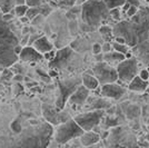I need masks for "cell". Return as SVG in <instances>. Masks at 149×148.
Masks as SVG:
<instances>
[{
  "label": "cell",
  "instance_id": "obj_1",
  "mask_svg": "<svg viewBox=\"0 0 149 148\" xmlns=\"http://www.w3.org/2000/svg\"><path fill=\"white\" fill-rule=\"evenodd\" d=\"M19 43L17 36L15 35L7 21L0 19V66L10 67L19 59V56L15 52V47Z\"/></svg>",
  "mask_w": 149,
  "mask_h": 148
},
{
  "label": "cell",
  "instance_id": "obj_2",
  "mask_svg": "<svg viewBox=\"0 0 149 148\" xmlns=\"http://www.w3.org/2000/svg\"><path fill=\"white\" fill-rule=\"evenodd\" d=\"M54 134L52 125L47 123H42L40 125L31 126L30 128L26 129V131L20 137L19 146H39V147H46L51 136Z\"/></svg>",
  "mask_w": 149,
  "mask_h": 148
},
{
  "label": "cell",
  "instance_id": "obj_3",
  "mask_svg": "<svg viewBox=\"0 0 149 148\" xmlns=\"http://www.w3.org/2000/svg\"><path fill=\"white\" fill-rule=\"evenodd\" d=\"M110 16V10L102 0H87L81 8V18L86 25L93 28L100 25Z\"/></svg>",
  "mask_w": 149,
  "mask_h": 148
},
{
  "label": "cell",
  "instance_id": "obj_4",
  "mask_svg": "<svg viewBox=\"0 0 149 148\" xmlns=\"http://www.w3.org/2000/svg\"><path fill=\"white\" fill-rule=\"evenodd\" d=\"M85 130L79 126V124L74 120V118H70L65 123L58 125L55 131V140L60 145L67 144L74 139L79 138Z\"/></svg>",
  "mask_w": 149,
  "mask_h": 148
},
{
  "label": "cell",
  "instance_id": "obj_5",
  "mask_svg": "<svg viewBox=\"0 0 149 148\" xmlns=\"http://www.w3.org/2000/svg\"><path fill=\"white\" fill-rule=\"evenodd\" d=\"M117 73H118V82L128 87L130 82L137 75L139 74V61L136 57L126 58L121 62H119L116 66Z\"/></svg>",
  "mask_w": 149,
  "mask_h": 148
},
{
  "label": "cell",
  "instance_id": "obj_6",
  "mask_svg": "<svg viewBox=\"0 0 149 148\" xmlns=\"http://www.w3.org/2000/svg\"><path fill=\"white\" fill-rule=\"evenodd\" d=\"M105 110L104 109H93L87 110L86 112L79 114L74 117V120L79 124L82 129L93 130L100 125L101 120L105 118Z\"/></svg>",
  "mask_w": 149,
  "mask_h": 148
},
{
  "label": "cell",
  "instance_id": "obj_7",
  "mask_svg": "<svg viewBox=\"0 0 149 148\" xmlns=\"http://www.w3.org/2000/svg\"><path fill=\"white\" fill-rule=\"evenodd\" d=\"M93 74L97 77L100 85H105L109 82H115L118 80L117 69L107 61H98L93 68Z\"/></svg>",
  "mask_w": 149,
  "mask_h": 148
},
{
  "label": "cell",
  "instance_id": "obj_8",
  "mask_svg": "<svg viewBox=\"0 0 149 148\" xmlns=\"http://www.w3.org/2000/svg\"><path fill=\"white\" fill-rule=\"evenodd\" d=\"M42 115L46 121L51 124L52 126H58L59 124L65 123L66 120L70 119L68 115H66V112H63L62 109L58 107L44 104L42 105Z\"/></svg>",
  "mask_w": 149,
  "mask_h": 148
},
{
  "label": "cell",
  "instance_id": "obj_9",
  "mask_svg": "<svg viewBox=\"0 0 149 148\" xmlns=\"http://www.w3.org/2000/svg\"><path fill=\"white\" fill-rule=\"evenodd\" d=\"M127 88H128V87L119 84L118 81L109 82V84L101 85L100 95H101L102 97H106V98H108V99L120 100V99L126 95V93H127Z\"/></svg>",
  "mask_w": 149,
  "mask_h": 148
},
{
  "label": "cell",
  "instance_id": "obj_10",
  "mask_svg": "<svg viewBox=\"0 0 149 148\" xmlns=\"http://www.w3.org/2000/svg\"><path fill=\"white\" fill-rule=\"evenodd\" d=\"M80 85V81L79 80H74V79H69V80L61 81L59 84V98L57 99V107L63 109L65 105H66V101H68L69 97L71 96V94L74 93V90L77 89V87Z\"/></svg>",
  "mask_w": 149,
  "mask_h": 148
},
{
  "label": "cell",
  "instance_id": "obj_11",
  "mask_svg": "<svg viewBox=\"0 0 149 148\" xmlns=\"http://www.w3.org/2000/svg\"><path fill=\"white\" fill-rule=\"evenodd\" d=\"M89 95H90V90L85 85L80 84L69 97V104L74 107H82L86 105L87 100L89 99Z\"/></svg>",
  "mask_w": 149,
  "mask_h": 148
},
{
  "label": "cell",
  "instance_id": "obj_12",
  "mask_svg": "<svg viewBox=\"0 0 149 148\" xmlns=\"http://www.w3.org/2000/svg\"><path fill=\"white\" fill-rule=\"evenodd\" d=\"M19 59L26 62H38L44 59V54L38 51L33 46H24L21 54L19 55Z\"/></svg>",
  "mask_w": 149,
  "mask_h": 148
},
{
  "label": "cell",
  "instance_id": "obj_13",
  "mask_svg": "<svg viewBox=\"0 0 149 148\" xmlns=\"http://www.w3.org/2000/svg\"><path fill=\"white\" fill-rule=\"evenodd\" d=\"M71 56H72V49L70 47H65V48H62V49H60L57 52L55 58L50 62V65L52 67H56V69L57 67L58 68L65 67L68 64L69 60H70V57Z\"/></svg>",
  "mask_w": 149,
  "mask_h": 148
},
{
  "label": "cell",
  "instance_id": "obj_14",
  "mask_svg": "<svg viewBox=\"0 0 149 148\" xmlns=\"http://www.w3.org/2000/svg\"><path fill=\"white\" fill-rule=\"evenodd\" d=\"M148 88H149V80H143L139 75H137L136 77L128 84V89L130 91H134V93L143 94Z\"/></svg>",
  "mask_w": 149,
  "mask_h": 148
},
{
  "label": "cell",
  "instance_id": "obj_15",
  "mask_svg": "<svg viewBox=\"0 0 149 148\" xmlns=\"http://www.w3.org/2000/svg\"><path fill=\"white\" fill-rule=\"evenodd\" d=\"M79 140H80L81 146H85V147L93 146V145H96L97 142H99L100 135L95 130H86L79 137Z\"/></svg>",
  "mask_w": 149,
  "mask_h": 148
},
{
  "label": "cell",
  "instance_id": "obj_16",
  "mask_svg": "<svg viewBox=\"0 0 149 148\" xmlns=\"http://www.w3.org/2000/svg\"><path fill=\"white\" fill-rule=\"evenodd\" d=\"M32 46H33L38 51H40L41 54H46V52H48V51L54 49L52 43H51L46 36H41V37L37 38V39L33 41Z\"/></svg>",
  "mask_w": 149,
  "mask_h": 148
},
{
  "label": "cell",
  "instance_id": "obj_17",
  "mask_svg": "<svg viewBox=\"0 0 149 148\" xmlns=\"http://www.w3.org/2000/svg\"><path fill=\"white\" fill-rule=\"evenodd\" d=\"M81 84L85 85L89 90H96L100 86V82L97 79V77L93 74H89V73H85V74L82 75V77H81Z\"/></svg>",
  "mask_w": 149,
  "mask_h": 148
},
{
  "label": "cell",
  "instance_id": "obj_18",
  "mask_svg": "<svg viewBox=\"0 0 149 148\" xmlns=\"http://www.w3.org/2000/svg\"><path fill=\"white\" fill-rule=\"evenodd\" d=\"M87 108L88 110H93V109H104V110H106V109L111 108V104L108 100V98H106V97L95 98L89 103Z\"/></svg>",
  "mask_w": 149,
  "mask_h": 148
},
{
  "label": "cell",
  "instance_id": "obj_19",
  "mask_svg": "<svg viewBox=\"0 0 149 148\" xmlns=\"http://www.w3.org/2000/svg\"><path fill=\"white\" fill-rule=\"evenodd\" d=\"M124 59H126V55L125 54H121V52H118L116 50H111L109 52H106L104 54V60L107 61L110 65H118L119 62H121Z\"/></svg>",
  "mask_w": 149,
  "mask_h": 148
},
{
  "label": "cell",
  "instance_id": "obj_20",
  "mask_svg": "<svg viewBox=\"0 0 149 148\" xmlns=\"http://www.w3.org/2000/svg\"><path fill=\"white\" fill-rule=\"evenodd\" d=\"M123 110H124L126 117L128 119H135V118L140 116V107L135 105L132 103H127V105H123Z\"/></svg>",
  "mask_w": 149,
  "mask_h": 148
},
{
  "label": "cell",
  "instance_id": "obj_21",
  "mask_svg": "<svg viewBox=\"0 0 149 148\" xmlns=\"http://www.w3.org/2000/svg\"><path fill=\"white\" fill-rule=\"evenodd\" d=\"M139 46L143 48V50L139 52L140 60H141L143 64H146V65H148L149 66V43H148V40H147V41H143V43H140Z\"/></svg>",
  "mask_w": 149,
  "mask_h": 148
},
{
  "label": "cell",
  "instance_id": "obj_22",
  "mask_svg": "<svg viewBox=\"0 0 149 148\" xmlns=\"http://www.w3.org/2000/svg\"><path fill=\"white\" fill-rule=\"evenodd\" d=\"M112 48L113 50H116V51H118V52H121V54H127L128 51H130V46H128L127 43H117V41H112Z\"/></svg>",
  "mask_w": 149,
  "mask_h": 148
},
{
  "label": "cell",
  "instance_id": "obj_23",
  "mask_svg": "<svg viewBox=\"0 0 149 148\" xmlns=\"http://www.w3.org/2000/svg\"><path fill=\"white\" fill-rule=\"evenodd\" d=\"M105 2V5L109 10H111L113 8H118V7H123L126 0H102Z\"/></svg>",
  "mask_w": 149,
  "mask_h": 148
},
{
  "label": "cell",
  "instance_id": "obj_24",
  "mask_svg": "<svg viewBox=\"0 0 149 148\" xmlns=\"http://www.w3.org/2000/svg\"><path fill=\"white\" fill-rule=\"evenodd\" d=\"M99 32H100V35L105 38V39H108V38H110L112 35H113V30H112V28L111 27H109V26H107V25L100 26Z\"/></svg>",
  "mask_w": 149,
  "mask_h": 148
},
{
  "label": "cell",
  "instance_id": "obj_25",
  "mask_svg": "<svg viewBox=\"0 0 149 148\" xmlns=\"http://www.w3.org/2000/svg\"><path fill=\"white\" fill-rule=\"evenodd\" d=\"M28 8L29 7L27 6V5H17V6L15 7V13H16V16L19 17V18L22 17V16H26V13H27Z\"/></svg>",
  "mask_w": 149,
  "mask_h": 148
},
{
  "label": "cell",
  "instance_id": "obj_26",
  "mask_svg": "<svg viewBox=\"0 0 149 148\" xmlns=\"http://www.w3.org/2000/svg\"><path fill=\"white\" fill-rule=\"evenodd\" d=\"M121 10H120V7L111 9L110 10V17H111V19H113L115 21H120L121 20Z\"/></svg>",
  "mask_w": 149,
  "mask_h": 148
},
{
  "label": "cell",
  "instance_id": "obj_27",
  "mask_svg": "<svg viewBox=\"0 0 149 148\" xmlns=\"http://www.w3.org/2000/svg\"><path fill=\"white\" fill-rule=\"evenodd\" d=\"M40 13V10L36 8V7H30V8H28V10H27V13H26V16L28 17V18L32 20V19L35 18L36 16H38Z\"/></svg>",
  "mask_w": 149,
  "mask_h": 148
},
{
  "label": "cell",
  "instance_id": "obj_28",
  "mask_svg": "<svg viewBox=\"0 0 149 148\" xmlns=\"http://www.w3.org/2000/svg\"><path fill=\"white\" fill-rule=\"evenodd\" d=\"M137 13H138V7L137 6H130V8L126 11V15H127V17H128V18H132Z\"/></svg>",
  "mask_w": 149,
  "mask_h": 148
},
{
  "label": "cell",
  "instance_id": "obj_29",
  "mask_svg": "<svg viewBox=\"0 0 149 148\" xmlns=\"http://www.w3.org/2000/svg\"><path fill=\"white\" fill-rule=\"evenodd\" d=\"M102 52V46L100 43H95L93 46V55H98Z\"/></svg>",
  "mask_w": 149,
  "mask_h": 148
},
{
  "label": "cell",
  "instance_id": "obj_30",
  "mask_svg": "<svg viewBox=\"0 0 149 148\" xmlns=\"http://www.w3.org/2000/svg\"><path fill=\"white\" fill-rule=\"evenodd\" d=\"M139 76L143 78V80H149V71L147 68H145V69H141L140 71H139Z\"/></svg>",
  "mask_w": 149,
  "mask_h": 148
},
{
  "label": "cell",
  "instance_id": "obj_31",
  "mask_svg": "<svg viewBox=\"0 0 149 148\" xmlns=\"http://www.w3.org/2000/svg\"><path fill=\"white\" fill-rule=\"evenodd\" d=\"M111 50H113L111 43H108V41H107V43H105L102 45V52H104V54L109 52V51H111Z\"/></svg>",
  "mask_w": 149,
  "mask_h": 148
},
{
  "label": "cell",
  "instance_id": "obj_32",
  "mask_svg": "<svg viewBox=\"0 0 149 148\" xmlns=\"http://www.w3.org/2000/svg\"><path fill=\"white\" fill-rule=\"evenodd\" d=\"M42 19H44L42 15H41V13H39L38 16H36L35 18L31 20V21H32V25H35V26L39 25V22H41V21H42Z\"/></svg>",
  "mask_w": 149,
  "mask_h": 148
},
{
  "label": "cell",
  "instance_id": "obj_33",
  "mask_svg": "<svg viewBox=\"0 0 149 148\" xmlns=\"http://www.w3.org/2000/svg\"><path fill=\"white\" fill-rule=\"evenodd\" d=\"M22 48H24V46L21 45V43H18L16 47H15V52H16V55L19 56L21 54V51H22Z\"/></svg>",
  "mask_w": 149,
  "mask_h": 148
},
{
  "label": "cell",
  "instance_id": "obj_34",
  "mask_svg": "<svg viewBox=\"0 0 149 148\" xmlns=\"http://www.w3.org/2000/svg\"><path fill=\"white\" fill-rule=\"evenodd\" d=\"M126 1L129 2L131 6H137V7L140 6V1L139 0H126Z\"/></svg>",
  "mask_w": 149,
  "mask_h": 148
},
{
  "label": "cell",
  "instance_id": "obj_35",
  "mask_svg": "<svg viewBox=\"0 0 149 148\" xmlns=\"http://www.w3.org/2000/svg\"><path fill=\"white\" fill-rule=\"evenodd\" d=\"M13 16L11 15V13H5V15L2 16V19H3L5 21H7V22H8L9 20H11V19H13Z\"/></svg>",
  "mask_w": 149,
  "mask_h": 148
},
{
  "label": "cell",
  "instance_id": "obj_36",
  "mask_svg": "<svg viewBox=\"0 0 149 148\" xmlns=\"http://www.w3.org/2000/svg\"><path fill=\"white\" fill-rule=\"evenodd\" d=\"M20 21H21L22 24H26V22H28V21H30V19L28 18L27 16H22V17H20Z\"/></svg>",
  "mask_w": 149,
  "mask_h": 148
},
{
  "label": "cell",
  "instance_id": "obj_37",
  "mask_svg": "<svg viewBox=\"0 0 149 148\" xmlns=\"http://www.w3.org/2000/svg\"><path fill=\"white\" fill-rule=\"evenodd\" d=\"M17 5H26L25 0H16V6Z\"/></svg>",
  "mask_w": 149,
  "mask_h": 148
},
{
  "label": "cell",
  "instance_id": "obj_38",
  "mask_svg": "<svg viewBox=\"0 0 149 148\" xmlns=\"http://www.w3.org/2000/svg\"><path fill=\"white\" fill-rule=\"evenodd\" d=\"M15 80H22V76H20V75H18V76H16Z\"/></svg>",
  "mask_w": 149,
  "mask_h": 148
},
{
  "label": "cell",
  "instance_id": "obj_39",
  "mask_svg": "<svg viewBox=\"0 0 149 148\" xmlns=\"http://www.w3.org/2000/svg\"><path fill=\"white\" fill-rule=\"evenodd\" d=\"M56 73L55 71H50V74H49V76H56Z\"/></svg>",
  "mask_w": 149,
  "mask_h": 148
},
{
  "label": "cell",
  "instance_id": "obj_40",
  "mask_svg": "<svg viewBox=\"0 0 149 148\" xmlns=\"http://www.w3.org/2000/svg\"><path fill=\"white\" fill-rule=\"evenodd\" d=\"M146 138H147V140H148V142H149V134H148V135H147V136H146Z\"/></svg>",
  "mask_w": 149,
  "mask_h": 148
},
{
  "label": "cell",
  "instance_id": "obj_41",
  "mask_svg": "<svg viewBox=\"0 0 149 148\" xmlns=\"http://www.w3.org/2000/svg\"><path fill=\"white\" fill-rule=\"evenodd\" d=\"M148 110H149V106H148Z\"/></svg>",
  "mask_w": 149,
  "mask_h": 148
}]
</instances>
